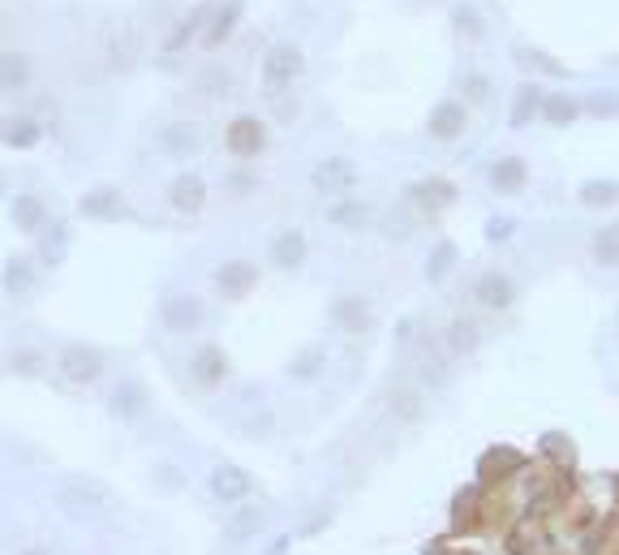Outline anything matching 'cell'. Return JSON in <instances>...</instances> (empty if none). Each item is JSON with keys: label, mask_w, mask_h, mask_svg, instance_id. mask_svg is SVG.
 Returning a JSON list of instances; mask_svg holds the SVG:
<instances>
[{"label": "cell", "mask_w": 619, "mask_h": 555, "mask_svg": "<svg viewBox=\"0 0 619 555\" xmlns=\"http://www.w3.org/2000/svg\"><path fill=\"white\" fill-rule=\"evenodd\" d=\"M112 504V491L91 474H74L56 487V508L74 521H99Z\"/></svg>", "instance_id": "obj_1"}, {"label": "cell", "mask_w": 619, "mask_h": 555, "mask_svg": "<svg viewBox=\"0 0 619 555\" xmlns=\"http://www.w3.org/2000/svg\"><path fill=\"white\" fill-rule=\"evenodd\" d=\"M301 74H306V52H301L297 44H276V48H267V56H263V87H267V91L293 87Z\"/></svg>", "instance_id": "obj_2"}, {"label": "cell", "mask_w": 619, "mask_h": 555, "mask_svg": "<svg viewBox=\"0 0 619 555\" xmlns=\"http://www.w3.org/2000/svg\"><path fill=\"white\" fill-rule=\"evenodd\" d=\"M314 194H327V198H344L357 185V164L344 160V155H327V160L314 164L310 173Z\"/></svg>", "instance_id": "obj_3"}, {"label": "cell", "mask_w": 619, "mask_h": 555, "mask_svg": "<svg viewBox=\"0 0 619 555\" xmlns=\"http://www.w3.org/2000/svg\"><path fill=\"white\" fill-rule=\"evenodd\" d=\"M224 147L237 155V160H254V155L267 151V125L258 117H233L224 130Z\"/></svg>", "instance_id": "obj_4"}, {"label": "cell", "mask_w": 619, "mask_h": 555, "mask_svg": "<svg viewBox=\"0 0 619 555\" xmlns=\"http://www.w3.org/2000/svg\"><path fill=\"white\" fill-rule=\"evenodd\" d=\"M104 370H108V358H104V349H95V345H69L61 353V375L69 383H95Z\"/></svg>", "instance_id": "obj_5"}, {"label": "cell", "mask_w": 619, "mask_h": 555, "mask_svg": "<svg viewBox=\"0 0 619 555\" xmlns=\"http://www.w3.org/2000/svg\"><path fill=\"white\" fill-rule=\"evenodd\" d=\"M521 469H525V457H521V452L508 448V444H499V448H486V452H482L478 478L486 482V487H503V482L521 478Z\"/></svg>", "instance_id": "obj_6"}, {"label": "cell", "mask_w": 619, "mask_h": 555, "mask_svg": "<svg viewBox=\"0 0 619 555\" xmlns=\"http://www.w3.org/2000/svg\"><path fill=\"white\" fill-rule=\"evenodd\" d=\"M160 319H164L168 332H198V327L207 323V306L198 302L194 293H177L160 306Z\"/></svg>", "instance_id": "obj_7"}, {"label": "cell", "mask_w": 619, "mask_h": 555, "mask_svg": "<svg viewBox=\"0 0 619 555\" xmlns=\"http://www.w3.org/2000/svg\"><path fill=\"white\" fill-rule=\"evenodd\" d=\"M254 284H258V267L250 259H228L215 267V293L228 297V302H241Z\"/></svg>", "instance_id": "obj_8"}, {"label": "cell", "mask_w": 619, "mask_h": 555, "mask_svg": "<svg viewBox=\"0 0 619 555\" xmlns=\"http://www.w3.org/2000/svg\"><path fill=\"white\" fill-rule=\"evenodd\" d=\"M405 198L417 211H430V216H435V211L456 203L460 190H456V181H448V177H426V181H413L405 190Z\"/></svg>", "instance_id": "obj_9"}, {"label": "cell", "mask_w": 619, "mask_h": 555, "mask_svg": "<svg viewBox=\"0 0 619 555\" xmlns=\"http://www.w3.org/2000/svg\"><path fill=\"white\" fill-rule=\"evenodd\" d=\"M516 280L508 276V272H482L478 276V284H473V297H478V306H486V310H512L516 306Z\"/></svg>", "instance_id": "obj_10"}, {"label": "cell", "mask_w": 619, "mask_h": 555, "mask_svg": "<svg viewBox=\"0 0 619 555\" xmlns=\"http://www.w3.org/2000/svg\"><path fill=\"white\" fill-rule=\"evenodd\" d=\"M465 125H469V108L460 104V99H443V104H435V112L426 117V134L435 142H456L465 134Z\"/></svg>", "instance_id": "obj_11"}, {"label": "cell", "mask_w": 619, "mask_h": 555, "mask_svg": "<svg viewBox=\"0 0 619 555\" xmlns=\"http://www.w3.org/2000/svg\"><path fill=\"white\" fill-rule=\"evenodd\" d=\"M207 487H211V495H215L220 504H246V495H250V474H246L241 465L224 461V465L211 469Z\"/></svg>", "instance_id": "obj_12"}, {"label": "cell", "mask_w": 619, "mask_h": 555, "mask_svg": "<svg viewBox=\"0 0 619 555\" xmlns=\"http://www.w3.org/2000/svg\"><path fill=\"white\" fill-rule=\"evenodd\" d=\"M207 181L198 177V173H181L177 181L168 185V203L172 211H181V216H198V211L207 207Z\"/></svg>", "instance_id": "obj_13"}, {"label": "cell", "mask_w": 619, "mask_h": 555, "mask_svg": "<svg viewBox=\"0 0 619 555\" xmlns=\"http://www.w3.org/2000/svg\"><path fill=\"white\" fill-rule=\"evenodd\" d=\"M331 323L340 327V332L349 336H362L374 327V310L366 297H336V306H331Z\"/></svg>", "instance_id": "obj_14"}, {"label": "cell", "mask_w": 619, "mask_h": 555, "mask_svg": "<svg viewBox=\"0 0 619 555\" xmlns=\"http://www.w3.org/2000/svg\"><path fill=\"white\" fill-rule=\"evenodd\" d=\"M306 254H310V241L301 229H284L271 237V263H276L280 272H297V267L306 263Z\"/></svg>", "instance_id": "obj_15"}, {"label": "cell", "mask_w": 619, "mask_h": 555, "mask_svg": "<svg viewBox=\"0 0 619 555\" xmlns=\"http://www.w3.org/2000/svg\"><path fill=\"white\" fill-rule=\"evenodd\" d=\"M478 525H486V500H482V487H465L452 500V530L456 534H473Z\"/></svg>", "instance_id": "obj_16"}, {"label": "cell", "mask_w": 619, "mask_h": 555, "mask_svg": "<svg viewBox=\"0 0 619 555\" xmlns=\"http://www.w3.org/2000/svg\"><path fill=\"white\" fill-rule=\"evenodd\" d=\"M78 211H82L86 220H121V216H125L121 190H117V185H95V190L82 194Z\"/></svg>", "instance_id": "obj_17"}, {"label": "cell", "mask_w": 619, "mask_h": 555, "mask_svg": "<svg viewBox=\"0 0 619 555\" xmlns=\"http://www.w3.org/2000/svg\"><path fill=\"white\" fill-rule=\"evenodd\" d=\"M486 181H491L495 194H521L525 181H529V164L521 155H499L491 164V173H486Z\"/></svg>", "instance_id": "obj_18"}, {"label": "cell", "mask_w": 619, "mask_h": 555, "mask_svg": "<svg viewBox=\"0 0 619 555\" xmlns=\"http://www.w3.org/2000/svg\"><path fill=\"white\" fill-rule=\"evenodd\" d=\"M478 345H482V323L478 319L460 315L443 327V349H448V358H469Z\"/></svg>", "instance_id": "obj_19"}, {"label": "cell", "mask_w": 619, "mask_h": 555, "mask_svg": "<svg viewBox=\"0 0 619 555\" xmlns=\"http://www.w3.org/2000/svg\"><path fill=\"white\" fill-rule=\"evenodd\" d=\"M190 375L198 388H220L224 375H228V358H224V349L220 345H203L190 358Z\"/></svg>", "instance_id": "obj_20"}, {"label": "cell", "mask_w": 619, "mask_h": 555, "mask_svg": "<svg viewBox=\"0 0 619 555\" xmlns=\"http://www.w3.org/2000/svg\"><path fill=\"white\" fill-rule=\"evenodd\" d=\"M241 9H246V5H241V0H224L220 9H211V22L203 26V35H198V39H203V48H207V52H211V48H220L224 39L233 35V26L241 22Z\"/></svg>", "instance_id": "obj_21"}, {"label": "cell", "mask_w": 619, "mask_h": 555, "mask_svg": "<svg viewBox=\"0 0 619 555\" xmlns=\"http://www.w3.org/2000/svg\"><path fill=\"white\" fill-rule=\"evenodd\" d=\"M542 99L546 95H542L538 82H521V87H516L512 108H508V125H512V130H525L534 117H542Z\"/></svg>", "instance_id": "obj_22"}, {"label": "cell", "mask_w": 619, "mask_h": 555, "mask_svg": "<svg viewBox=\"0 0 619 555\" xmlns=\"http://www.w3.org/2000/svg\"><path fill=\"white\" fill-rule=\"evenodd\" d=\"M581 99L577 95H568V91H551V95H546L542 99V121L546 125H555V130H564V125H572V121H577L581 117Z\"/></svg>", "instance_id": "obj_23"}, {"label": "cell", "mask_w": 619, "mask_h": 555, "mask_svg": "<svg viewBox=\"0 0 619 555\" xmlns=\"http://www.w3.org/2000/svg\"><path fill=\"white\" fill-rule=\"evenodd\" d=\"M35 78V65L26 52H0V91H22Z\"/></svg>", "instance_id": "obj_24"}, {"label": "cell", "mask_w": 619, "mask_h": 555, "mask_svg": "<svg viewBox=\"0 0 619 555\" xmlns=\"http://www.w3.org/2000/svg\"><path fill=\"white\" fill-rule=\"evenodd\" d=\"M263 525H267L263 508H237L233 517H228V525H224V538L228 543H250V538L263 534Z\"/></svg>", "instance_id": "obj_25"}, {"label": "cell", "mask_w": 619, "mask_h": 555, "mask_svg": "<svg viewBox=\"0 0 619 555\" xmlns=\"http://www.w3.org/2000/svg\"><path fill=\"white\" fill-rule=\"evenodd\" d=\"M160 142H164L168 155H194L198 147H203V130H198L194 121H172L160 134Z\"/></svg>", "instance_id": "obj_26"}, {"label": "cell", "mask_w": 619, "mask_h": 555, "mask_svg": "<svg viewBox=\"0 0 619 555\" xmlns=\"http://www.w3.org/2000/svg\"><path fill=\"white\" fill-rule=\"evenodd\" d=\"M108 409H112V414H117V418L134 422V418L147 414V392H142L138 383H121V388H112V396H108Z\"/></svg>", "instance_id": "obj_27"}, {"label": "cell", "mask_w": 619, "mask_h": 555, "mask_svg": "<svg viewBox=\"0 0 619 555\" xmlns=\"http://www.w3.org/2000/svg\"><path fill=\"white\" fill-rule=\"evenodd\" d=\"M9 216H13V224H18L22 233H39L43 220H48V211H43V203L35 194H18L13 198V207H9Z\"/></svg>", "instance_id": "obj_28"}, {"label": "cell", "mask_w": 619, "mask_h": 555, "mask_svg": "<svg viewBox=\"0 0 619 555\" xmlns=\"http://www.w3.org/2000/svg\"><path fill=\"white\" fill-rule=\"evenodd\" d=\"M589 254H594L598 267H619V220L602 224V229L594 233V241H589Z\"/></svg>", "instance_id": "obj_29"}, {"label": "cell", "mask_w": 619, "mask_h": 555, "mask_svg": "<svg viewBox=\"0 0 619 555\" xmlns=\"http://www.w3.org/2000/svg\"><path fill=\"white\" fill-rule=\"evenodd\" d=\"M327 220L336 224V229H353L357 233V229H366V224H370V207L357 203V198H344V203H336L327 211Z\"/></svg>", "instance_id": "obj_30"}, {"label": "cell", "mask_w": 619, "mask_h": 555, "mask_svg": "<svg viewBox=\"0 0 619 555\" xmlns=\"http://www.w3.org/2000/svg\"><path fill=\"white\" fill-rule=\"evenodd\" d=\"M448 349H426L422 358H417V375H422V383H430V388H443L448 383Z\"/></svg>", "instance_id": "obj_31"}, {"label": "cell", "mask_w": 619, "mask_h": 555, "mask_svg": "<svg viewBox=\"0 0 619 555\" xmlns=\"http://www.w3.org/2000/svg\"><path fill=\"white\" fill-rule=\"evenodd\" d=\"M207 13H211V5H198L194 13H185V22L177 26V31H172L168 39H164V52H181L185 44H190V39L203 31V22H207Z\"/></svg>", "instance_id": "obj_32"}, {"label": "cell", "mask_w": 619, "mask_h": 555, "mask_svg": "<svg viewBox=\"0 0 619 555\" xmlns=\"http://www.w3.org/2000/svg\"><path fill=\"white\" fill-rule=\"evenodd\" d=\"M577 198H581L585 207H598V211H602V207H615V203H619V181H611V177L585 181Z\"/></svg>", "instance_id": "obj_33"}, {"label": "cell", "mask_w": 619, "mask_h": 555, "mask_svg": "<svg viewBox=\"0 0 619 555\" xmlns=\"http://www.w3.org/2000/svg\"><path fill=\"white\" fill-rule=\"evenodd\" d=\"M581 108H585L594 121H611V117H619V91H615V87L589 91V95L581 99Z\"/></svg>", "instance_id": "obj_34"}, {"label": "cell", "mask_w": 619, "mask_h": 555, "mask_svg": "<svg viewBox=\"0 0 619 555\" xmlns=\"http://www.w3.org/2000/svg\"><path fill=\"white\" fill-rule=\"evenodd\" d=\"M456 246H452V241H439V246L435 250H430V259H426V280L430 284H443V280H448L452 276V267H456Z\"/></svg>", "instance_id": "obj_35"}, {"label": "cell", "mask_w": 619, "mask_h": 555, "mask_svg": "<svg viewBox=\"0 0 619 555\" xmlns=\"http://www.w3.org/2000/svg\"><path fill=\"white\" fill-rule=\"evenodd\" d=\"M39 138H43V130H39V121H31V117H18V121L5 125V142L13 151H31V147H39Z\"/></svg>", "instance_id": "obj_36"}, {"label": "cell", "mask_w": 619, "mask_h": 555, "mask_svg": "<svg viewBox=\"0 0 619 555\" xmlns=\"http://www.w3.org/2000/svg\"><path fill=\"white\" fill-rule=\"evenodd\" d=\"M392 414H396L400 422H417V418L426 414L422 392H417V388H396V392H392Z\"/></svg>", "instance_id": "obj_37"}, {"label": "cell", "mask_w": 619, "mask_h": 555, "mask_svg": "<svg viewBox=\"0 0 619 555\" xmlns=\"http://www.w3.org/2000/svg\"><path fill=\"white\" fill-rule=\"evenodd\" d=\"M542 457L551 461L555 469H572V461H577V448L568 444V435H542Z\"/></svg>", "instance_id": "obj_38"}, {"label": "cell", "mask_w": 619, "mask_h": 555, "mask_svg": "<svg viewBox=\"0 0 619 555\" xmlns=\"http://www.w3.org/2000/svg\"><path fill=\"white\" fill-rule=\"evenodd\" d=\"M323 349H306V353H297V358L289 362V375L301 379V383H310V379H319L323 375Z\"/></svg>", "instance_id": "obj_39"}, {"label": "cell", "mask_w": 619, "mask_h": 555, "mask_svg": "<svg viewBox=\"0 0 619 555\" xmlns=\"http://www.w3.org/2000/svg\"><path fill=\"white\" fill-rule=\"evenodd\" d=\"M31 280H35V272H31V263L26 259H9L5 263V289L9 293H26L31 289Z\"/></svg>", "instance_id": "obj_40"}, {"label": "cell", "mask_w": 619, "mask_h": 555, "mask_svg": "<svg viewBox=\"0 0 619 555\" xmlns=\"http://www.w3.org/2000/svg\"><path fill=\"white\" fill-rule=\"evenodd\" d=\"M452 22H456V31H460V35H469V39L486 31V26H482V18H478V13H473L469 5H460V9L452 13Z\"/></svg>", "instance_id": "obj_41"}, {"label": "cell", "mask_w": 619, "mask_h": 555, "mask_svg": "<svg viewBox=\"0 0 619 555\" xmlns=\"http://www.w3.org/2000/svg\"><path fill=\"white\" fill-rule=\"evenodd\" d=\"M512 233H516V220L512 216H491V220H486V241H495V246H503Z\"/></svg>", "instance_id": "obj_42"}, {"label": "cell", "mask_w": 619, "mask_h": 555, "mask_svg": "<svg viewBox=\"0 0 619 555\" xmlns=\"http://www.w3.org/2000/svg\"><path fill=\"white\" fill-rule=\"evenodd\" d=\"M516 61H529V65H538V69H546V74H568L559 61H551V56H542L538 48H516Z\"/></svg>", "instance_id": "obj_43"}, {"label": "cell", "mask_w": 619, "mask_h": 555, "mask_svg": "<svg viewBox=\"0 0 619 555\" xmlns=\"http://www.w3.org/2000/svg\"><path fill=\"white\" fill-rule=\"evenodd\" d=\"M465 99H469V104H486V99H491V78H486V74H469L465 78Z\"/></svg>", "instance_id": "obj_44"}, {"label": "cell", "mask_w": 619, "mask_h": 555, "mask_svg": "<svg viewBox=\"0 0 619 555\" xmlns=\"http://www.w3.org/2000/svg\"><path fill=\"white\" fill-rule=\"evenodd\" d=\"M13 366H18L22 375H39V370H43V358H39V353H18V362H13Z\"/></svg>", "instance_id": "obj_45"}, {"label": "cell", "mask_w": 619, "mask_h": 555, "mask_svg": "<svg viewBox=\"0 0 619 555\" xmlns=\"http://www.w3.org/2000/svg\"><path fill=\"white\" fill-rule=\"evenodd\" d=\"M228 185H233V190L241 194V190H254V177H246V173H233V181H228Z\"/></svg>", "instance_id": "obj_46"}, {"label": "cell", "mask_w": 619, "mask_h": 555, "mask_svg": "<svg viewBox=\"0 0 619 555\" xmlns=\"http://www.w3.org/2000/svg\"><path fill=\"white\" fill-rule=\"evenodd\" d=\"M267 555H289V538H280V543H276V547H271Z\"/></svg>", "instance_id": "obj_47"}, {"label": "cell", "mask_w": 619, "mask_h": 555, "mask_svg": "<svg viewBox=\"0 0 619 555\" xmlns=\"http://www.w3.org/2000/svg\"><path fill=\"white\" fill-rule=\"evenodd\" d=\"M22 555H48V551H43V547H26Z\"/></svg>", "instance_id": "obj_48"}]
</instances>
